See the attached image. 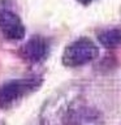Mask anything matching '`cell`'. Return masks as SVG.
<instances>
[{
    "mask_svg": "<svg viewBox=\"0 0 121 125\" xmlns=\"http://www.w3.org/2000/svg\"><path fill=\"white\" fill-rule=\"evenodd\" d=\"M98 39L105 48H116L121 44V29H109L98 34Z\"/></svg>",
    "mask_w": 121,
    "mask_h": 125,
    "instance_id": "cell-6",
    "label": "cell"
},
{
    "mask_svg": "<svg viewBox=\"0 0 121 125\" xmlns=\"http://www.w3.org/2000/svg\"><path fill=\"white\" fill-rule=\"evenodd\" d=\"M0 31L8 41H21L25 37V26L16 13L0 10Z\"/></svg>",
    "mask_w": 121,
    "mask_h": 125,
    "instance_id": "cell-4",
    "label": "cell"
},
{
    "mask_svg": "<svg viewBox=\"0 0 121 125\" xmlns=\"http://www.w3.org/2000/svg\"><path fill=\"white\" fill-rule=\"evenodd\" d=\"M42 85V80L38 77L12 80L0 86V108H9L18 103L22 98L34 93Z\"/></svg>",
    "mask_w": 121,
    "mask_h": 125,
    "instance_id": "cell-2",
    "label": "cell"
},
{
    "mask_svg": "<svg viewBox=\"0 0 121 125\" xmlns=\"http://www.w3.org/2000/svg\"><path fill=\"white\" fill-rule=\"evenodd\" d=\"M77 1H80V3H82V4H89V3H91L92 0H77Z\"/></svg>",
    "mask_w": 121,
    "mask_h": 125,
    "instance_id": "cell-7",
    "label": "cell"
},
{
    "mask_svg": "<svg viewBox=\"0 0 121 125\" xmlns=\"http://www.w3.org/2000/svg\"><path fill=\"white\" fill-rule=\"evenodd\" d=\"M48 51H50L48 42L40 35H35V37L30 38L21 47L20 53H21L23 60L29 62H39L47 57Z\"/></svg>",
    "mask_w": 121,
    "mask_h": 125,
    "instance_id": "cell-5",
    "label": "cell"
},
{
    "mask_svg": "<svg viewBox=\"0 0 121 125\" xmlns=\"http://www.w3.org/2000/svg\"><path fill=\"white\" fill-rule=\"evenodd\" d=\"M98 55L99 48L89 38H80L66 47L62 53V64L66 66H81L92 61Z\"/></svg>",
    "mask_w": 121,
    "mask_h": 125,
    "instance_id": "cell-3",
    "label": "cell"
},
{
    "mask_svg": "<svg viewBox=\"0 0 121 125\" xmlns=\"http://www.w3.org/2000/svg\"><path fill=\"white\" fill-rule=\"evenodd\" d=\"M47 116V125H101L95 109L80 99H62Z\"/></svg>",
    "mask_w": 121,
    "mask_h": 125,
    "instance_id": "cell-1",
    "label": "cell"
}]
</instances>
